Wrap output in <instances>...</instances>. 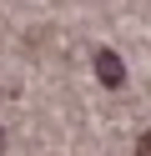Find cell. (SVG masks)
Instances as JSON below:
<instances>
[{
	"instance_id": "cell-1",
	"label": "cell",
	"mask_w": 151,
	"mask_h": 156,
	"mask_svg": "<svg viewBox=\"0 0 151 156\" xmlns=\"http://www.w3.org/2000/svg\"><path fill=\"white\" fill-rule=\"evenodd\" d=\"M96 76H101V86L121 91V86H126V66H121V55H116V51H96Z\"/></svg>"
},
{
	"instance_id": "cell-2",
	"label": "cell",
	"mask_w": 151,
	"mask_h": 156,
	"mask_svg": "<svg viewBox=\"0 0 151 156\" xmlns=\"http://www.w3.org/2000/svg\"><path fill=\"white\" fill-rule=\"evenodd\" d=\"M136 156H151V131L141 136V146H136Z\"/></svg>"
}]
</instances>
